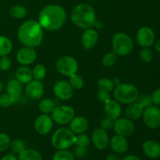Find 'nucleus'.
Instances as JSON below:
<instances>
[{
  "mask_svg": "<svg viewBox=\"0 0 160 160\" xmlns=\"http://www.w3.org/2000/svg\"><path fill=\"white\" fill-rule=\"evenodd\" d=\"M67 13L59 5L51 4L45 6L38 15V23L43 29L49 31H57L65 23Z\"/></svg>",
  "mask_w": 160,
  "mask_h": 160,
  "instance_id": "1",
  "label": "nucleus"
},
{
  "mask_svg": "<svg viewBox=\"0 0 160 160\" xmlns=\"http://www.w3.org/2000/svg\"><path fill=\"white\" fill-rule=\"evenodd\" d=\"M43 34V28L38 21L28 20L19 27L17 37L23 45L34 48L40 46L42 43Z\"/></svg>",
  "mask_w": 160,
  "mask_h": 160,
  "instance_id": "2",
  "label": "nucleus"
},
{
  "mask_svg": "<svg viewBox=\"0 0 160 160\" xmlns=\"http://www.w3.org/2000/svg\"><path fill=\"white\" fill-rule=\"evenodd\" d=\"M71 21L82 29L92 28L96 22V13L92 6L82 3L75 6L70 15Z\"/></svg>",
  "mask_w": 160,
  "mask_h": 160,
  "instance_id": "3",
  "label": "nucleus"
},
{
  "mask_svg": "<svg viewBox=\"0 0 160 160\" xmlns=\"http://www.w3.org/2000/svg\"><path fill=\"white\" fill-rule=\"evenodd\" d=\"M116 101L122 104H130L136 102L139 96L137 88L131 84H121L116 86L113 91Z\"/></svg>",
  "mask_w": 160,
  "mask_h": 160,
  "instance_id": "4",
  "label": "nucleus"
},
{
  "mask_svg": "<svg viewBox=\"0 0 160 160\" xmlns=\"http://www.w3.org/2000/svg\"><path fill=\"white\" fill-rule=\"evenodd\" d=\"M75 134L67 128H59L53 133L52 145L57 150L67 149L75 144Z\"/></svg>",
  "mask_w": 160,
  "mask_h": 160,
  "instance_id": "5",
  "label": "nucleus"
},
{
  "mask_svg": "<svg viewBox=\"0 0 160 160\" xmlns=\"http://www.w3.org/2000/svg\"><path fill=\"white\" fill-rule=\"evenodd\" d=\"M112 48L117 56H126L132 52L134 43L128 34L119 32L114 34L112 38Z\"/></svg>",
  "mask_w": 160,
  "mask_h": 160,
  "instance_id": "6",
  "label": "nucleus"
},
{
  "mask_svg": "<svg viewBox=\"0 0 160 160\" xmlns=\"http://www.w3.org/2000/svg\"><path fill=\"white\" fill-rule=\"evenodd\" d=\"M56 69L63 76L70 77L78 72V63L76 59L72 56H65L59 58L56 61Z\"/></svg>",
  "mask_w": 160,
  "mask_h": 160,
  "instance_id": "7",
  "label": "nucleus"
},
{
  "mask_svg": "<svg viewBox=\"0 0 160 160\" xmlns=\"http://www.w3.org/2000/svg\"><path fill=\"white\" fill-rule=\"evenodd\" d=\"M74 109L69 106H55L54 109L52 112V118L53 121L59 125L69 123L74 117Z\"/></svg>",
  "mask_w": 160,
  "mask_h": 160,
  "instance_id": "8",
  "label": "nucleus"
},
{
  "mask_svg": "<svg viewBox=\"0 0 160 160\" xmlns=\"http://www.w3.org/2000/svg\"><path fill=\"white\" fill-rule=\"evenodd\" d=\"M143 122L147 128L156 130L160 128V109L157 106H152L144 109Z\"/></svg>",
  "mask_w": 160,
  "mask_h": 160,
  "instance_id": "9",
  "label": "nucleus"
},
{
  "mask_svg": "<svg viewBox=\"0 0 160 160\" xmlns=\"http://www.w3.org/2000/svg\"><path fill=\"white\" fill-rule=\"evenodd\" d=\"M136 41L142 48H149L156 42V34L151 28L142 27L138 31Z\"/></svg>",
  "mask_w": 160,
  "mask_h": 160,
  "instance_id": "10",
  "label": "nucleus"
},
{
  "mask_svg": "<svg viewBox=\"0 0 160 160\" xmlns=\"http://www.w3.org/2000/svg\"><path fill=\"white\" fill-rule=\"evenodd\" d=\"M114 131L117 134L126 138L131 136L135 130L132 120L128 118H118L114 121Z\"/></svg>",
  "mask_w": 160,
  "mask_h": 160,
  "instance_id": "11",
  "label": "nucleus"
},
{
  "mask_svg": "<svg viewBox=\"0 0 160 160\" xmlns=\"http://www.w3.org/2000/svg\"><path fill=\"white\" fill-rule=\"evenodd\" d=\"M53 128V120L48 114H42L36 118L34 129L36 132L42 135H45L52 131Z\"/></svg>",
  "mask_w": 160,
  "mask_h": 160,
  "instance_id": "12",
  "label": "nucleus"
},
{
  "mask_svg": "<svg viewBox=\"0 0 160 160\" xmlns=\"http://www.w3.org/2000/svg\"><path fill=\"white\" fill-rule=\"evenodd\" d=\"M53 92L56 98L60 100L67 101L70 99L73 95V89L70 83L65 81H58L55 84Z\"/></svg>",
  "mask_w": 160,
  "mask_h": 160,
  "instance_id": "13",
  "label": "nucleus"
},
{
  "mask_svg": "<svg viewBox=\"0 0 160 160\" xmlns=\"http://www.w3.org/2000/svg\"><path fill=\"white\" fill-rule=\"evenodd\" d=\"M37 58V52L35 49L31 47H23L21 48L17 54V59L20 64L23 66H28L33 63Z\"/></svg>",
  "mask_w": 160,
  "mask_h": 160,
  "instance_id": "14",
  "label": "nucleus"
},
{
  "mask_svg": "<svg viewBox=\"0 0 160 160\" xmlns=\"http://www.w3.org/2000/svg\"><path fill=\"white\" fill-rule=\"evenodd\" d=\"M27 96L32 100H39L44 95V86L40 81L34 80L27 84L25 88Z\"/></svg>",
  "mask_w": 160,
  "mask_h": 160,
  "instance_id": "15",
  "label": "nucleus"
},
{
  "mask_svg": "<svg viewBox=\"0 0 160 160\" xmlns=\"http://www.w3.org/2000/svg\"><path fill=\"white\" fill-rule=\"evenodd\" d=\"M92 141L97 149L102 150L108 146L109 143V135L106 130L97 128L92 132Z\"/></svg>",
  "mask_w": 160,
  "mask_h": 160,
  "instance_id": "16",
  "label": "nucleus"
},
{
  "mask_svg": "<svg viewBox=\"0 0 160 160\" xmlns=\"http://www.w3.org/2000/svg\"><path fill=\"white\" fill-rule=\"evenodd\" d=\"M104 111L106 117L115 121L117 119L120 118L122 113V107L120 103L116 100H109L105 103Z\"/></svg>",
  "mask_w": 160,
  "mask_h": 160,
  "instance_id": "17",
  "label": "nucleus"
},
{
  "mask_svg": "<svg viewBox=\"0 0 160 160\" xmlns=\"http://www.w3.org/2000/svg\"><path fill=\"white\" fill-rule=\"evenodd\" d=\"M98 39V32L93 28L86 29L81 36V44L85 49H92L95 45Z\"/></svg>",
  "mask_w": 160,
  "mask_h": 160,
  "instance_id": "18",
  "label": "nucleus"
},
{
  "mask_svg": "<svg viewBox=\"0 0 160 160\" xmlns=\"http://www.w3.org/2000/svg\"><path fill=\"white\" fill-rule=\"evenodd\" d=\"M109 144L112 151L117 154H123L128 151L129 148L128 140L124 137L118 134L113 136L111 138Z\"/></svg>",
  "mask_w": 160,
  "mask_h": 160,
  "instance_id": "19",
  "label": "nucleus"
},
{
  "mask_svg": "<svg viewBox=\"0 0 160 160\" xmlns=\"http://www.w3.org/2000/svg\"><path fill=\"white\" fill-rule=\"evenodd\" d=\"M142 150L147 157L156 159L160 157V144L153 140H148L142 145Z\"/></svg>",
  "mask_w": 160,
  "mask_h": 160,
  "instance_id": "20",
  "label": "nucleus"
},
{
  "mask_svg": "<svg viewBox=\"0 0 160 160\" xmlns=\"http://www.w3.org/2000/svg\"><path fill=\"white\" fill-rule=\"evenodd\" d=\"M70 123V130L73 134H83L88 128V122L84 117H73Z\"/></svg>",
  "mask_w": 160,
  "mask_h": 160,
  "instance_id": "21",
  "label": "nucleus"
},
{
  "mask_svg": "<svg viewBox=\"0 0 160 160\" xmlns=\"http://www.w3.org/2000/svg\"><path fill=\"white\" fill-rule=\"evenodd\" d=\"M144 108L137 102L128 104V107L125 109V115L127 118L131 120H138L142 117Z\"/></svg>",
  "mask_w": 160,
  "mask_h": 160,
  "instance_id": "22",
  "label": "nucleus"
},
{
  "mask_svg": "<svg viewBox=\"0 0 160 160\" xmlns=\"http://www.w3.org/2000/svg\"><path fill=\"white\" fill-rule=\"evenodd\" d=\"M22 89H23V88H22L21 83L17 81V79L10 80L6 85L7 94H9L12 98H14L17 101L21 95Z\"/></svg>",
  "mask_w": 160,
  "mask_h": 160,
  "instance_id": "23",
  "label": "nucleus"
},
{
  "mask_svg": "<svg viewBox=\"0 0 160 160\" xmlns=\"http://www.w3.org/2000/svg\"><path fill=\"white\" fill-rule=\"evenodd\" d=\"M16 78L21 84H28L33 79L32 70L27 66L20 67L16 72Z\"/></svg>",
  "mask_w": 160,
  "mask_h": 160,
  "instance_id": "24",
  "label": "nucleus"
},
{
  "mask_svg": "<svg viewBox=\"0 0 160 160\" xmlns=\"http://www.w3.org/2000/svg\"><path fill=\"white\" fill-rule=\"evenodd\" d=\"M18 160H43L42 156L34 148H25L19 153Z\"/></svg>",
  "mask_w": 160,
  "mask_h": 160,
  "instance_id": "25",
  "label": "nucleus"
},
{
  "mask_svg": "<svg viewBox=\"0 0 160 160\" xmlns=\"http://www.w3.org/2000/svg\"><path fill=\"white\" fill-rule=\"evenodd\" d=\"M12 49V42L9 38L0 35V56H6Z\"/></svg>",
  "mask_w": 160,
  "mask_h": 160,
  "instance_id": "26",
  "label": "nucleus"
},
{
  "mask_svg": "<svg viewBox=\"0 0 160 160\" xmlns=\"http://www.w3.org/2000/svg\"><path fill=\"white\" fill-rule=\"evenodd\" d=\"M9 14L15 19H23L28 14V9L23 5H14L9 9Z\"/></svg>",
  "mask_w": 160,
  "mask_h": 160,
  "instance_id": "27",
  "label": "nucleus"
},
{
  "mask_svg": "<svg viewBox=\"0 0 160 160\" xmlns=\"http://www.w3.org/2000/svg\"><path fill=\"white\" fill-rule=\"evenodd\" d=\"M97 86L99 91H104V92H110L114 89V83L112 80L108 78H101L97 83Z\"/></svg>",
  "mask_w": 160,
  "mask_h": 160,
  "instance_id": "28",
  "label": "nucleus"
},
{
  "mask_svg": "<svg viewBox=\"0 0 160 160\" xmlns=\"http://www.w3.org/2000/svg\"><path fill=\"white\" fill-rule=\"evenodd\" d=\"M38 108L42 113H52L55 108V103L52 100L49 99V98H44V99L41 100V102H39Z\"/></svg>",
  "mask_w": 160,
  "mask_h": 160,
  "instance_id": "29",
  "label": "nucleus"
},
{
  "mask_svg": "<svg viewBox=\"0 0 160 160\" xmlns=\"http://www.w3.org/2000/svg\"><path fill=\"white\" fill-rule=\"evenodd\" d=\"M52 160H74V156L67 149L58 150L53 156Z\"/></svg>",
  "mask_w": 160,
  "mask_h": 160,
  "instance_id": "30",
  "label": "nucleus"
},
{
  "mask_svg": "<svg viewBox=\"0 0 160 160\" xmlns=\"http://www.w3.org/2000/svg\"><path fill=\"white\" fill-rule=\"evenodd\" d=\"M32 74L34 80H38V81L42 80L46 74V68L42 64H38L34 66L33 68Z\"/></svg>",
  "mask_w": 160,
  "mask_h": 160,
  "instance_id": "31",
  "label": "nucleus"
},
{
  "mask_svg": "<svg viewBox=\"0 0 160 160\" xmlns=\"http://www.w3.org/2000/svg\"><path fill=\"white\" fill-rule=\"evenodd\" d=\"M70 84L73 89H76V90H79V89L82 88L84 86V79L81 76L74 73V74L71 75L70 77Z\"/></svg>",
  "mask_w": 160,
  "mask_h": 160,
  "instance_id": "32",
  "label": "nucleus"
},
{
  "mask_svg": "<svg viewBox=\"0 0 160 160\" xmlns=\"http://www.w3.org/2000/svg\"><path fill=\"white\" fill-rule=\"evenodd\" d=\"M117 61V55L114 52H108L107 54L105 55L102 62V65L105 67H111L115 65Z\"/></svg>",
  "mask_w": 160,
  "mask_h": 160,
  "instance_id": "33",
  "label": "nucleus"
},
{
  "mask_svg": "<svg viewBox=\"0 0 160 160\" xmlns=\"http://www.w3.org/2000/svg\"><path fill=\"white\" fill-rule=\"evenodd\" d=\"M11 140L6 133H0V152L6 151L10 147Z\"/></svg>",
  "mask_w": 160,
  "mask_h": 160,
  "instance_id": "34",
  "label": "nucleus"
},
{
  "mask_svg": "<svg viewBox=\"0 0 160 160\" xmlns=\"http://www.w3.org/2000/svg\"><path fill=\"white\" fill-rule=\"evenodd\" d=\"M17 102L14 98H12L9 94L3 93L0 95V106L3 108H7L13 105Z\"/></svg>",
  "mask_w": 160,
  "mask_h": 160,
  "instance_id": "35",
  "label": "nucleus"
},
{
  "mask_svg": "<svg viewBox=\"0 0 160 160\" xmlns=\"http://www.w3.org/2000/svg\"><path fill=\"white\" fill-rule=\"evenodd\" d=\"M91 143V139L87 134H78V136L75 137V144L79 147H84L86 148L88 146L89 144Z\"/></svg>",
  "mask_w": 160,
  "mask_h": 160,
  "instance_id": "36",
  "label": "nucleus"
},
{
  "mask_svg": "<svg viewBox=\"0 0 160 160\" xmlns=\"http://www.w3.org/2000/svg\"><path fill=\"white\" fill-rule=\"evenodd\" d=\"M139 56L143 62H149L153 59V52L150 48H143L141 49L140 52H139Z\"/></svg>",
  "mask_w": 160,
  "mask_h": 160,
  "instance_id": "37",
  "label": "nucleus"
},
{
  "mask_svg": "<svg viewBox=\"0 0 160 160\" xmlns=\"http://www.w3.org/2000/svg\"><path fill=\"white\" fill-rule=\"evenodd\" d=\"M10 147L13 152L19 154V153H20L25 149V144L20 139H15V140L11 142Z\"/></svg>",
  "mask_w": 160,
  "mask_h": 160,
  "instance_id": "38",
  "label": "nucleus"
},
{
  "mask_svg": "<svg viewBox=\"0 0 160 160\" xmlns=\"http://www.w3.org/2000/svg\"><path fill=\"white\" fill-rule=\"evenodd\" d=\"M136 102L138 103H139L144 109H145V108L148 107V106H152L153 104L151 95H142L141 96H138V98L136 100Z\"/></svg>",
  "mask_w": 160,
  "mask_h": 160,
  "instance_id": "39",
  "label": "nucleus"
},
{
  "mask_svg": "<svg viewBox=\"0 0 160 160\" xmlns=\"http://www.w3.org/2000/svg\"><path fill=\"white\" fill-rule=\"evenodd\" d=\"M11 67V60L7 56H1L0 58V70L2 71H7Z\"/></svg>",
  "mask_w": 160,
  "mask_h": 160,
  "instance_id": "40",
  "label": "nucleus"
},
{
  "mask_svg": "<svg viewBox=\"0 0 160 160\" xmlns=\"http://www.w3.org/2000/svg\"><path fill=\"white\" fill-rule=\"evenodd\" d=\"M114 126V120H111V119L108 118V117H105L101 120V127L102 129L108 131L110 130L111 128H113Z\"/></svg>",
  "mask_w": 160,
  "mask_h": 160,
  "instance_id": "41",
  "label": "nucleus"
},
{
  "mask_svg": "<svg viewBox=\"0 0 160 160\" xmlns=\"http://www.w3.org/2000/svg\"><path fill=\"white\" fill-rule=\"evenodd\" d=\"M97 97H98V99L103 103H106V102L110 100V95H109V92H104V91H99Z\"/></svg>",
  "mask_w": 160,
  "mask_h": 160,
  "instance_id": "42",
  "label": "nucleus"
},
{
  "mask_svg": "<svg viewBox=\"0 0 160 160\" xmlns=\"http://www.w3.org/2000/svg\"><path fill=\"white\" fill-rule=\"evenodd\" d=\"M152 103L155 106H160V88H156L151 95Z\"/></svg>",
  "mask_w": 160,
  "mask_h": 160,
  "instance_id": "43",
  "label": "nucleus"
},
{
  "mask_svg": "<svg viewBox=\"0 0 160 160\" xmlns=\"http://www.w3.org/2000/svg\"><path fill=\"white\" fill-rule=\"evenodd\" d=\"M85 148L84 147H79L78 146V148H76V155L79 157V156H83L85 154Z\"/></svg>",
  "mask_w": 160,
  "mask_h": 160,
  "instance_id": "44",
  "label": "nucleus"
},
{
  "mask_svg": "<svg viewBox=\"0 0 160 160\" xmlns=\"http://www.w3.org/2000/svg\"><path fill=\"white\" fill-rule=\"evenodd\" d=\"M106 160H121L120 157L117 154H109L106 156Z\"/></svg>",
  "mask_w": 160,
  "mask_h": 160,
  "instance_id": "45",
  "label": "nucleus"
},
{
  "mask_svg": "<svg viewBox=\"0 0 160 160\" xmlns=\"http://www.w3.org/2000/svg\"><path fill=\"white\" fill-rule=\"evenodd\" d=\"M121 160H142V159L136 156L129 155V156H125V157H123Z\"/></svg>",
  "mask_w": 160,
  "mask_h": 160,
  "instance_id": "46",
  "label": "nucleus"
},
{
  "mask_svg": "<svg viewBox=\"0 0 160 160\" xmlns=\"http://www.w3.org/2000/svg\"><path fill=\"white\" fill-rule=\"evenodd\" d=\"M0 160H18V159L13 155H6V156H3Z\"/></svg>",
  "mask_w": 160,
  "mask_h": 160,
  "instance_id": "47",
  "label": "nucleus"
},
{
  "mask_svg": "<svg viewBox=\"0 0 160 160\" xmlns=\"http://www.w3.org/2000/svg\"><path fill=\"white\" fill-rule=\"evenodd\" d=\"M155 49L160 53V39L155 42Z\"/></svg>",
  "mask_w": 160,
  "mask_h": 160,
  "instance_id": "48",
  "label": "nucleus"
},
{
  "mask_svg": "<svg viewBox=\"0 0 160 160\" xmlns=\"http://www.w3.org/2000/svg\"><path fill=\"white\" fill-rule=\"evenodd\" d=\"M112 81H113L114 85H115V86L118 85V84H120V78H115L113 80H112Z\"/></svg>",
  "mask_w": 160,
  "mask_h": 160,
  "instance_id": "49",
  "label": "nucleus"
},
{
  "mask_svg": "<svg viewBox=\"0 0 160 160\" xmlns=\"http://www.w3.org/2000/svg\"><path fill=\"white\" fill-rule=\"evenodd\" d=\"M3 88H4V85H3V83L1 81H0V92H2V90L3 89Z\"/></svg>",
  "mask_w": 160,
  "mask_h": 160,
  "instance_id": "50",
  "label": "nucleus"
},
{
  "mask_svg": "<svg viewBox=\"0 0 160 160\" xmlns=\"http://www.w3.org/2000/svg\"><path fill=\"white\" fill-rule=\"evenodd\" d=\"M88 1H93V0H88Z\"/></svg>",
  "mask_w": 160,
  "mask_h": 160,
  "instance_id": "51",
  "label": "nucleus"
}]
</instances>
